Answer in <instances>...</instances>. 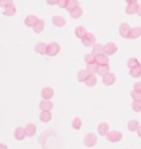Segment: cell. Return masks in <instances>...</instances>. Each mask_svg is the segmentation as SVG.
Wrapping results in <instances>:
<instances>
[{
    "label": "cell",
    "mask_w": 141,
    "mask_h": 149,
    "mask_svg": "<svg viewBox=\"0 0 141 149\" xmlns=\"http://www.w3.org/2000/svg\"><path fill=\"white\" fill-rule=\"evenodd\" d=\"M83 144L86 148H93L94 145L97 144V134L94 133H87L83 138Z\"/></svg>",
    "instance_id": "1"
},
{
    "label": "cell",
    "mask_w": 141,
    "mask_h": 149,
    "mask_svg": "<svg viewBox=\"0 0 141 149\" xmlns=\"http://www.w3.org/2000/svg\"><path fill=\"white\" fill-rule=\"evenodd\" d=\"M61 51V46L58 44V43H49V46H47V53H46V55H49V57H55L57 54Z\"/></svg>",
    "instance_id": "2"
},
{
    "label": "cell",
    "mask_w": 141,
    "mask_h": 149,
    "mask_svg": "<svg viewBox=\"0 0 141 149\" xmlns=\"http://www.w3.org/2000/svg\"><path fill=\"white\" fill-rule=\"evenodd\" d=\"M130 32H131V26L129 24H120L119 25V35L120 37H123V39H130Z\"/></svg>",
    "instance_id": "3"
},
{
    "label": "cell",
    "mask_w": 141,
    "mask_h": 149,
    "mask_svg": "<svg viewBox=\"0 0 141 149\" xmlns=\"http://www.w3.org/2000/svg\"><path fill=\"white\" fill-rule=\"evenodd\" d=\"M122 138H123V134L120 133V131H116V130L109 131V133L107 134V139H108L109 142H119Z\"/></svg>",
    "instance_id": "4"
},
{
    "label": "cell",
    "mask_w": 141,
    "mask_h": 149,
    "mask_svg": "<svg viewBox=\"0 0 141 149\" xmlns=\"http://www.w3.org/2000/svg\"><path fill=\"white\" fill-rule=\"evenodd\" d=\"M82 44H83L84 47H93V46L96 44V36H94L93 33H87L86 36L82 39Z\"/></svg>",
    "instance_id": "5"
},
{
    "label": "cell",
    "mask_w": 141,
    "mask_h": 149,
    "mask_svg": "<svg viewBox=\"0 0 141 149\" xmlns=\"http://www.w3.org/2000/svg\"><path fill=\"white\" fill-rule=\"evenodd\" d=\"M116 51H118V46L114 42H109L107 44H104V53L107 55H114Z\"/></svg>",
    "instance_id": "6"
},
{
    "label": "cell",
    "mask_w": 141,
    "mask_h": 149,
    "mask_svg": "<svg viewBox=\"0 0 141 149\" xmlns=\"http://www.w3.org/2000/svg\"><path fill=\"white\" fill-rule=\"evenodd\" d=\"M14 137H15L17 141H24V139L28 137L25 127H17L15 131H14Z\"/></svg>",
    "instance_id": "7"
},
{
    "label": "cell",
    "mask_w": 141,
    "mask_h": 149,
    "mask_svg": "<svg viewBox=\"0 0 141 149\" xmlns=\"http://www.w3.org/2000/svg\"><path fill=\"white\" fill-rule=\"evenodd\" d=\"M115 81H116V76L112 72H109L105 76H103V83L105 86H112V84H115Z\"/></svg>",
    "instance_id": "8"
},
{
    "label": "cell",
    "mask_w": 141,
    "mask_h": 149,
    "mask_svg": "<svg viewBox=\"0 0 141 149\" xmlns=\"http://www.w3.org/2000/svg\"><path fill=\"white\" fill-rule=\"evenodd\" d=\"M51 22H53V25H54V26H57V28L65 26V24H66L65 18H64L62 15H54L53 18H51Z\"/></svg>",
    "instance_id": "9"
},
{
    "label": "cell",
    "mask_w": 141,
    "mask_h": 149,
    "mask_svg": "<svg viewBox=\"0 0 141 149\" xmlns=\"http://www.w3.org/2000/svg\"><path fill=\"white\" fill-rule=\"evenodd\" d=\"M47 46L49 44H46V43H43V42H39V43H36L35 44V53H38V54H40V55H44V54L47 53Z\"/></svg>",
    "instance_id": "10"
},
{
    "label": "cell",
    "mask_w": 141,
    "mask_h": 149,
    "mask_svg": "<svg viewBox=\"0 0 141 149\" xmlns=\"http://www.w3.org/2000/svg\"><path fill=\"white\" fill-rule=\"evenodd\" d=\"M138 4L140 3H127L126 6V14H129V15H133V14H137V11H138Z\"/></svg>",
    "instance_id": "11"
},
{
    "label": "cell",
    "mask_w": 141,
    "mask_h": 149,
    "mask_svg": "<svg viewBox=\"0 0 141 149\" xmlns=\"http://www.w3.org/2000/svg\"><path fill=\"white\" fill-rule=\"evenodd\" d=\"M39 19H40V18H38L36 15L29 14V15H27V18H25V25H27V26H29V28H33L39 22Z\"/></svg>",
    "instance_id": "12"
},
{
    "label": "cell",
    "mask_w": 141,
    "mask_h": 149,
    "mask_svg": "<svg viewBox=\"0 0 141 149\" xmlns=\"http://www.w3.org/2000/svg\"><path fill=\"white\" fill-rule=\"evenodd\" d=\"M42 98L43 100H51L53 97H54V90L51 88V87H44V88H42Z\"/></svg>",
    "instance_id": "13"
},
{
    "label": "cell",
    "mask_w": 141,
    "mask_h": 149,
    "mask_svg": "<svg viewBox=\"0 0 141 149\" xmlns=\"http://www.w3.org/2000/svg\"><path fill=\"white\" fill-rule=\"evenodd\" d=\"M53 107H54V105H53L51 100H43V98H42V101H40V104H39L40 111H51Z\"/></svg>",
    "instance_id": "14"
},
{
    "label": "cell",
    "mask_w": 141,
    "mask_h": 149,
    "mask_svg": "<svg viewBox=\"0 0 141 149\" xmlns=\"http://www.w3.org/2000/svg\"><path fill=\"white\" fill-rule=\"evenodd\" d=\"M53 119V115L50 111H40V115H39V120L43 123H49L50 120Z\"/></svg>",
    "instance_id": "15"
},
{
    "label": "cell",
    "mask_w": 141,
    "mask_h": 149,
    "mask_svg": "<svg viewBox=\"0 0 141 149\" xmlns=\"http://www.w3.org/2000/svg\"><path fill=\"white\" fill-rule=\"evenodd\" d=\"M97 131H98L100 135H107V134L109 133V124L108 123H105V122L100 123V124L97 126Z\"/></svg>",
    "instance_id": "16"
},
{
    "label": "cell",
    "mask_w": 141,
    "mask_h": 149,
    "mask_svg": "<svg viewBox=\"0 0 141 149\" xmlns=\"http://www.w3.org/2000/svg\"><path fill=\"white\" fill-rule=\"evenodd\" d=\"M69 15H70V18H73V19H79V18L83 15V8H82L80 6L76 7V8H73L72 11H69Z\"/></svg>",
    "instance_id": "17"
},
{
    "label": "cell",
    "mask_w": 141,
    "mask_h": 149,
    "mask_svg": "<svg viewBox=\"0 0 141 149\" xmlns=\"http://www.w3.org/2000/svg\"><path fill=\"white\" fill-rule=\"evenodd\" d=\"M96 61L98 62V65H107L109 62V55H107L105 53L96 55Z\"/></svg>",
    "instance_id": "18"
},
{
    "label": "cell",
    "mask_w": 141,
    "mask_h": 149,
    "mask_svg": "<svg viewBox=\"0 0 141 149\" xmlns=\"http://www.w3.org/2000/svg\"><path fill=\"white\" fill-rule=\"evenodd\" d=\"M89 76H90L89 70H87V69H80L79 72H77V81H80V83H84Z\"/></svg>",
    "instance_id": "19"
},
{
    "label": "cell",
    "mask_w": 141,
    "mask_h": 149,
    "mask_svg": "<svg viewBox=\"0 0 141 149\" xmlns=\"http://www.w3.org/2000/svg\"><path fill=\"white\" fill-rule=\"evenodd\" d=\"M87 33H89V32L86 31V28H84V26H76L75 28V36L77 37V39H80V40L86 36Z\"/></svg>",
    "instance_id": "20"
},
{
    "label": "cell",
    "mask_w": 141,
    "mask_h": 149,
    "mask_svg": "<svg viewBox=\"0 0 141 149\" xmlns=\"http://www.w3.org/2000/svg\"><path fill=\"white\" fill-rule=\"evenodd\" d=\"M25 130H27L28 137H33L36 134V124L35 123H28L27 126H25Z\"/></svg>",
    "instance_id": "21"
},
{
    "label": "cell",
    "mask_w": 141,
    "mask_h": 149,
    "mask_svg": "<svg viewBox=\"0 0 141 149\" xmlns=\"http://www.w3.org/2000/svg\"><path fill=\"white\" fill-rule=\"evenodd\" d=\"M15 13H17V8H15V6H14V4L8 6V7H6V8H3V15H6V17L15 15Z\"/></svg>",
    "instance_id": "22"
},
{
    "label": "cell",
    "mask_w": 141,
    "mask_h": 149,
    "mask_svg": "<svg viewBox=\"0 0 141 149\" xmlns=\"http://www.w3.org/2000/svg\"><path fill=\"white\" fill-rule=\"evenodd\" d=\"M86 69L89 70V73H90V74H97L98 62H97V61H94V62H90V64H87Z\"/></svg>",
    "instance_id": "23"
},
{
    "label": "cell",
    "mask_w": 141,
    "mask_h": 149,
    "mask_svg": "<svg viewBox=\"0 0 141 149\" xmlns=\"http://www.w3.org/2000/svg\"><path fill=\"white\" fill-rule=\"evenodd\" d=\"M111 69H109V65H98V69H97V74L100 76H105L107 73H109Z\"/></svg>",
    "instance_id": "24"
},
{
    "label": "cell",
    "mask_w": 141,
    "mask_h": 149,
    "mask_svg": "<svg viewBox=\"0 0 141 149\" xmlns=\"http://www.w3.org/2000/svg\"><path fill=\"white\" fill-rule=\"evenodd\" d=\"M138 127H140V123L137 122V120H130V122L127 123V128H129V131H131V133H137Z\"/></svg>",
    "instance_id": "25"
},
{
    "label": "cell",
    "mask_w": 141,
    "mask_h": 149,
    "mask_svg": "<svg viewBox=\"0 0 141 149\" xmlns=\"http://www.w3.org/2000/svg\"><path fill=\"white\" fill-rule=\"evenodd\" d=\"M84 84H86L87 87H94V86L97 84V76H96V74H90V76L87 77V80L84 81Z\"/></svg>",
    "instance_id": "26"
},
{
    "label": "cell",
    "mask_w": 141,
    "mask_h": 149,
    "mask_svg": "<svg viewBox=\"0 0 141 149\" xmlns=\"http://www.w3.org/2000/svg\"><path fill=\"white\" fill-rule=\"evenodd\" d=\"M91 53L94 54V55H100V54H103V53H104V44H100V43H96V44L93 46Z\"/></svg>",
    "instance_id": "27"
},
{
    "label": "cell",
    "mask_w": 141,
    "mask_h": 149,
    "mask_svg": "<svg viewBox=\"0 0 141 149\" xmlns=\"http://www.w3.org/2000/svg\"><path fill=\"white\" fill-rule=\"evenodd\" d=\"M44 26H46V25H44V19H39V22L33 26V32L35 33H42L43 32V29H44Z\"/></svg>",
    "instance_id": "28"
},
{
    "label": "cell",
    "mask_w": 141,
    "mask_h": 149,
    "mask_svg": "<svg viewBox=\"0 0 141 149\" xmlns=\"http://www.w3.org/2000/svg\"><path fill=\"white\" fill-rule=\"evenodd\" d=\"M140 61L137 58H134V57H131L129 61H127V68L129 69H133V68H137V66H140Z\"/></svg>",
    "instance_id": "29"
},
{
    "label": "cell",
    "mask_w": 141,
    "mask_h": 149,
    "mask_svg": "<svg viewBox=\"0 0 141 149\" xmlns=\"http://www.w3.org/2000/svg\"><path fill=\"white\" fill-rule=\"evenodd\" d=\"M141 36V28L133 26L131 28V32H130V39H138Z\"/></svg>",
    "instance_id": "30"
},
{
    "label": "cell",
    "mask_w": 141,
    "mask_h": 149,
    "mask_svg": "<svg viewBox=\"0 0 141 149\" xmlns=\"http://www.w3.org/2000/svg\"><path fill=\"white\" fill-rule=\"evenodd\" d=\"M129 74H130L131 77H134V79L140 77V76H141V65H140V66H137V68L130 69V70H129Z\"/></svg>",
    "instance_id": "31"
},
{
    "label": "cell",
    "mask_w": 141,
    "mask_h": 149,
    "mask_svg": "<svg viewBox=\"0 0 141 149\" xmlns=\"http://www.w3.org/2000/svg\"><path fill=\"white\" fill-rule=\"evenodd\" d=\"M72 128L73 130H80L82 128V119L80 117H75L72 120Z\"/></svg>",
    "instance_id": "32"
},
{
    "label": "cell",
    "mask_w": 141,
    "mask_h": 149,
    "mask_svg": "<svg viewBox=\"0 0 141 149\" xmlns=\"http://www.w3.org/2000/svg\"><path fill=\"white\" fill-rule=\"evenodd\" d=\"M76 7H79V0H68V7H66V10L72 11L73 8H76Z\"/></svg>",
    "instance_id": "33"
},
{
    "label": "cell",
    "mask_w": 141,
    "mask_h": 149,
    "mask_svg": "<svg viewBox=\"0 0 141 149\" xmlns=\"http://www.w3.org/2000/svg\"><path fill=\"white\" fill-rule=\"evenodd\" d=\"M131 109L134 112H141V101L133 100V102H131Z\"/></svg>",
    "instance_id": "34"
},
{
    "label": "cell",
    "mask_w": 141,
    "mask_h": 149,
    "mask_svg": "<svg viewBox=\"0 0 141 149\" xmlns=\"http://www.w3.org/2000/svg\"><path fill=\"white\" fill-rule=\"evenodd\" d=\"M130 95L133 100H138V101H141V90H134L133 88V91L130 93Z\"/></svg>",
    "instance_id": "35"
},
{
    "label": "cell",
    "mask_w": 141,
    "mask_h": 149,
    "mask_svg": "<svg viewBox=\"0 0 141 149\" xmlns=\"http://www.w3.org/2000/svg\"><path fill=\"white\" fill-rule=\"evenodd\" d=\"M94 61H96V55L93 53L84 55V62H86V64H90V62H94Z\"/></svg>",
    "instance_id": "36"
},
{
    "label": "cell",
    "mask_w": 141,
    "mask_h": 149,
    "mask_svg": "<svg viewBox=\"0 0 141 149\" xmlns=\"http://www.w3.org/2000/svg\"><path fill=\"white\" fill-rule=\"evenodd\" d=\"M8 6H13V0H0V7H8Z\"/></svg>",
    "instance_id": "37"
},
{
    "label": "cell",
    "mask_w": 141,
    "mask_h": 149,
    "mask_svg": "<svg viewBox=\"0 0 141 149\" xmlns=\"http://www.w3.org/2000/svg\"><path fill=\"white\" fill-rule=\"evenodd\" d=\"M58 7H61V8H66L68 7V0H58Z\"/></svg>",
    "instance_id": "38"
},
{
    "label": "cell",
    "mask_w": 141,
    "mask_h": 149,
    "mask_svg": "<svg viewBox=\"0 0 141 149\" xmlns=\"http://www.w3.org/2000/svg\"><path fill=\"white\" fill-rule=\"evenodd\" d=\"M47 4L49 6H55V4H58V0H47Z\"/></svg>",
    "instance_id": "39"
},
{
    "label": "cell",
    "mask_w": 141,
    "mask_h": 149,
    "mask_svg": "<svg viewBox=\"0 0 141 149\" xmlns=\"http://www.w3.org/2000/svg\"><path fill=\"white\" fill-rule=\"evenodd\" d=\"M134 90H141V81H137L134 84Z\"/></svg>",
    "instance_id": "40"
},
{
    "label": "cell",
    "mask_w": 141,
    "mask_h": 149,
    "mask_svg": "<svg viewBox=\"0 0 141 149\" xmlns=\"http://www.w3.org/2000/svg\"><path fill=\"white\" fill-rule=\"evenodd\" d=\"M137 15L138 17H141V3L138 4V11H137Z\"/></svg>",
    "instance_id": "41"
},
{
    "label": "cell",
    "mask_w": 141,
    "mask_h": 149,
    "mask_svg": "<svg viewBox=\"0 0 141 149\" xmlns=\"http://www.w3.org/2000/svg\"><path fill=\"white\" fill-rule=\"evenodd\" d=\"M137 134H138V137L141 138V124H140V127H138V130H137Z\"/></svg>",
    "instance_id": "42"
},
{
    "label": "cell",
    "mask_w": 141,
    "mask_h": 149,
    "mask_svg": "<svg viewBox=\"0 0 141 149\" xmlns=\"http://www.w3.org/2000/svg\"><path fill=\"white\" fill-rule=\"evenodd\" d=\"M0 149H7V145H6V144H0Z\"/></svg>",
    "instance_id": "43"
},
{
    "label": "cell",
    "mask_w": 141,
    "mask_h": 149,
    "mask_svg": "<svg viewBox=\"0 0 141 149\" xmlns=\"http://www.w3.org/2000/svg\"><path fill=\"white\" fill-rule=\"evenodd\" d=\"M134 1H137V0H126V3H134Z\"/></svg>",
    "instance_id": "44"
},
{
    "label": "cell",
    "mask_w": 141,
    "mask_h": 149,
    "mask_svg": "<svg viewBox=\"0 0 141 149\" xmlns=\"http://www.w3.org/2000/svg\"><path fill=\"white\" fill-rule=\"evenodd\" d=\"M140 28H141V26H140Z\"/></svg>",
    "instance_id": "45"
}]
</instances>
